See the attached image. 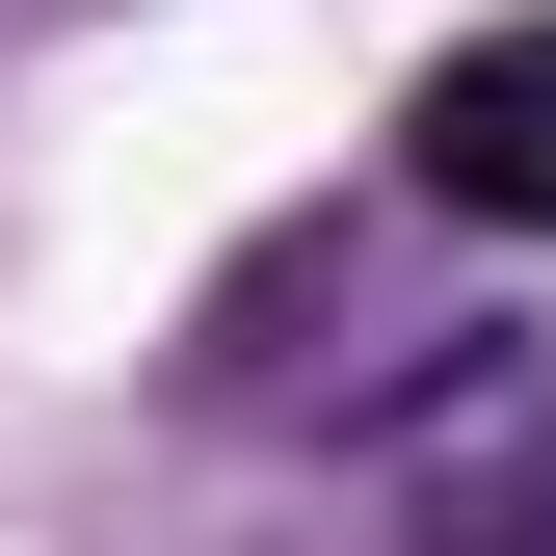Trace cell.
<instances>
[{
  "mask_svg": "<svg viewBox=\"0 0 556 556\" xmlns=\"http://www.w3.org/2000/svg\"><path fill=\"white\" fill-rule=\"evenodd\" d=\"M397 186L477 213V239H556V0H504V27H451L397 80Z\"/></svg>",
  "mask_w": 556,
  "mask_h": 556,
  "instance_id": "obj_2",
  "label": "cell"
},
{
  "mask_svg": "<svg viewBox=\"0 0 556 556\" xmlns=\"http://www.w3.org/2000/svg\"><path fill=\"white\" fill-rule=\"evenodd\" d=\"M371 451H397L425 556H556V344H425L371 397Z\"/></svg>",
  "mask_w": 556,
  "mask_h": 556,
  "instance_id": "obj_1",
  "label": "cell"
}]
</instances>
